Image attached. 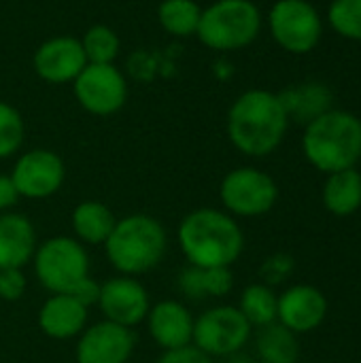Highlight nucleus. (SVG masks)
Wrapping results in <instances>:
<instances>
[{
  "label": "nucleus",
  "instance_id": "obj_1",
  "mask_svg": "<svg viewBox=\"0 0 361 363\" xmlns=\"http://www.w3.org/2000/svg\"><path fill=\"white\" fill-rule=\"evenodd\" d=\"M287 111L279 94L249 89L240 94L228 113V136L232 145L251 157L270 155L285 138Z\"/></svg>",
  "mask_w": 361,
  "mask_h": 363
},
{
  "label": "nucleus",
  "instance_id": "obj_2",
  "mask_svg": "<svg viewBox=\"0 0 361 363\" xmlns=\"http://www.w3.org/2000/svg\"><path fill=\"white\" fill-rule=\"evenodd\" d=\"M179 245L191 266L230 268L245 249V236L232 215L198 208L181 221Z\"/></svg>",
  "mask_w": 361,
  "mask_h": 363
},
{
  "label": "nucleus",
  "instance_id": "obj_3",
  "mask_svg": "<svg viewBox=\"0 0 361 363\" xmlns=\"http://www.w3.org/2000/svg\"><path fill=\"white\" fill-rule=\"evenodd\" d=\"M302 149L309 164L326 174L355 168L361 160V119L340 108L326 111L306 123Z\"/></svg>",
  "mask_w": 361,
  "mask_h": 363
},
{
  "label": "nucleus",
  "instance_id": "obj_4",
  "mask_svg": "<svg viewBox=\"0 0 361 363\" xmlns=\"http://www.w3.org/2000/svg\"><path fill=\"white\" fill-rule=\"evenodd\" d=\"M168 236L164 225L145 213L128 215L115 223L104 242L106 257L123 277L145 274L153 270L166 255Z\"/></svg>",
  "mask_w": 361,
  "mask_h": 363
},
{
  "label": "nucleus",
  "instance_id": "obj_5",
  "mask_svg": "<svg viewBox=\"0 0 361 363\" xmlns=\"http://www.w3.org/2000/svg\"><path fill=\"white\" fill-rule=\"evenodd\" d=\"M262 30V13L251 0H217L202 11L196 36L215 51L249 47Z\"/></svg>",
  "mask_w": 361,
  "mask_h": 363
},
{
  "label": "nucleus",
  "instance_id": "obj_6",
  "mask_svg": "<svg viewBox=\"0 0 361 363\" xmlns=\"http://www.w3.org/2000/svg\"><path fill=\"white\" fill-rule=\"evenodd\" d=\"M34 272L40 285L51 294H70L89 277V257L79 240L55 236L36 249Z\"/></svg>",
  "mask_w": 361,
  "mask_h": 363
},
{
  "label": "nucleus",
  "instance_id": "obj_7",
  "mask_svg": "<svg viewBox=\"0 0 361 363\" xmlns=\"http://www.w3.org/2000/svg\"><path fill=\"white\" fill-rule=\"evenodd\" d=\"M270 34L277 45L294 55L311 53L323 34L319 11L309 0H279L268 13Z\"/></svg>",
  "mask_w": 361,
  "mask_h": 363
},
{
  "label": "nucleus",
  "instance_id": "obj_8",
  "mask_svg": "<svg viewBox=\"0 0 361 363\" xmlns=\"http://www.w3.org/2000/svg\"><path fill=\"white\" fill-rule=\"evenodd\" d=\"M223 206L238 217H262L272 211L279 198L274 179L257 168H236L228 172L219 189Z\"/></svg>",
  "mask_w": 361,
  "mask_h": 363
},
{
  "label": "nucleus",
  "instance_id": "obj_9",
  "mask_svg": "<svg viewBox=\"0 0 361 363\" xmlns=\"http://www.w3.org/2000/svg\"><path fill=\"white\" fill-rule=\"evenodd\" d=\"M251 336V325L236 306H215L194 321L191 342L209 357L238 353Z\"/></svg>",
  "mask_w": 361,
  "mask_h": 363
},
{
  "label": "nucleus",
  "instance_id": "obj_10",
  "mask_svg": "<svg viewBox=\"0 0 361 363\" xmlns=\"http://www.w3.org/2000/svg\"><path fill=\"white\" fill-rule=\"evenodd\" d=\"M74 96L91 115H113L126 104V79L113 64H87L74 79Z\"/></svg>",
  "mask_w": 361,
  "mask_h": 363
},
{
  "label": "nucleus",
  "instance_id": "obj_11",
  "mask_svg": "<svg viewBox=\"0 0 361 363\" xmlns=\"http://www.w3.org/2000/svg\"><path fill=\"white\" fill-rule=\"evenodd\" d=\"M64 174L66 170L60 155L47 149H34L17 160L11 179L21 198L45 200L62 187Z\"/></svg>",
  "mask_w": 361,
  "mask_h": 363
},
{
  "label": "nucleus",
  "instance_id": "obj_12",
  "mask_svg": "<svg viewBox=\"0 0 361 363\" xmlns=\"http://www.w3.org/2000/svg\"><path fill=\"white\" fill-rule=\"evenodd\" d=\"M98 306L104 313L106 321L134 328L149 315V294L147 289L132 277H115L100 285Z\"/></svg>",
  "mask_w": 361,
  "mask_h": 363
},
{
  "label": "nucleus",
  "instance_id": "obj_13",
  "mask_svg": "<svg viewBox=\"0 0 361 363\" xmlns=\"http://www.w3.org/2000/svg\"><path fill=\"white\" fill-rule=\"evenodd\" d=\"M136 345L132 328L111 321L96 323L81 332L77 345V363H126Z\"/></svg>",
  "mask_w": 361,
  "mask_h": 363
},
{
  "label": "nucleus",
  "instance_id": "obj_14",
  "mask_svg": "<svg viewBox=\"0 0 361 363\" xmlns=\"http://www.w3.org/2000/svg\"><path fill=\"white\" fill-rule=\"evenodd\" d=\"M328 315V300L321 289L313 285H294L279 296L277 321L294 334H309L317 330Z\"/></svg>",
  "mask_w": 361,
  "mask_h": 363
},
{
  "label": "nucleus",
  "instance_id": "obj_15",
  "mask_svg": "<svg viewBox=\"0 0 361 363\" xmlns=\"http://www.w3.org/2000/svg\"><path fill=\"white\" fill-rule=\"evenodd\" d=\"M87 66L81 40L70 36H55L43 43L34 53V70L43 81L68 83L74 81Z\"/></svg>",
  "mask_w": 361,
  "mask_h": 363
},
{
  "label": "nucleus",
  "instance_id": "obj_16",
  "mask_svg": "<svg viewBox=\"0 0 361 363\" xmlns=\"http://www.w3.org/2000/svg\"><path fill=\"white\" fill-rule=\"evenodd\" d=\"M151 338L164 349L174 351L191 345L194 338V319L189 311L177 300H164L149 308L147 315Z\"/></svg>",
  "mask_w": 361,
  "mask_h": 363
},
{
  "label": "nucleus",
  "instance_id": "obj_17",
  "mask_svg": "<svg viewBox=\"0 0 361 363\" xmlns=\"http://www.w3.org/2000/svg\"><path fill=\"white\" fill-rule=\"evenodd\" d=\"M36 232L28 217L19 213L0 215V270L23 268L34 259Z\"/></svg>",
  "mask_w": 361,
  "mask_h": 363
},
{
  "label": "nucleus",
  "instance_id": "obj_18",
  "mask_svg": "<svg viewBox=\"0 0 361 363\" xmlns=\"http://www.w3.org/2000/svg\"><path fill=\"white\" fill-rule=\"evenodd\" d=\"M87 323V306L72 296L53 294L38 313V325L43 334L53 340H68L79 336Z\"/></svg>",
  "mask_w": 361,
  "mask_h": 363
},
{
  "label": "nucleus",
  "instance_id": "obj_19",
  "mask_svg": "<svg viewBox=\"0 0 361 363\" xmlns=\"http://www.w3.org/2000/svg\"><path fill=\"white\" fill-rule=\"evenodd\" d=\"M279 98L287 111V117L302 121L306 125L332 108L334 96H332V89L328 85L317 83V81H309V83H302L298 87H289L287 91L279 94Z\"/></svg>",
  "mask_w": 361,
  "mask_h": 363
},
{
  "label": "nucleus",
  "instance_id": "obj_20",
  "mask_svg": "<svg viewBox=\"0 0 361 363\" xmlns=\"http://www.w3.org/2000/svg\"><path fill=\"white\" fill-rule=\"evenodd\" d=\"M323 206L336 217H351L361 206V172L347 168L328 174L323 185Z\"/></svg>",
  "mask_w": 361,
  "mask_h": 363
},
{
  "label": "nucleus",
  "instance_id": "obj_21",
  "mask_svg": "<svg viewBox=\"0 0 361 363\" xmlns=\"http://www.w3.org/2000/svg\"><path fill=\"white\" fill-rule=\"evenodd\" d=\"M232 285H234V277L230 268H198L189 264L179 277L181 291L191 300H202L206 296L221 298L230 294Z\"/></svg>",
  "mask_w": 361,
  "mask_h": 363
},
{
  "label": "nucleus",
  "instance_id": "obj_22",
  "mask_svg": "<svg viewBox=\"0 0 361 363\" xmlns=\"http://www.w3.org/2000/svg\"><path fill=\"white\" fill-rule=\"evenodd\" d=\"M115 217L102 202L87 200L72 211V228L77 236L87 245H102L115 228Z\"/></svg>",
  "mask_w": 361,
  "mask_h": 363
},
{
  "label": "nucleus",
  "instance_id": "obj_23",
  "mask_svg": "<svg viewBox=\"0 0 361 363\" xmlns=\"http://www.w3.org/2000/svg\"><path fill=\"white\" fill-rule=\"evenodd\" d=\"M298 334L287 330L281 323H270L260 328L257 336V355L262 363H296L300 357Z\"/></svg>",
  "mask_w": 361,
  "mask_h": 363
},
{
  "label": "nucleus",
  "instance_id": "obj_24",
  "mask_svg": "<svg viewBox=\"0 0 361 363\" xmlns=\"http://www.w3.org/2000/svg\"><path fill=\"white\" fill-rule=\"evenodd\" d=\"M238 311L243 317L249 321L253 328H266L277 321V311H279V296L268 287V285H249L243 296H240V306Z\"/></svg>",
  "mask_w": 361,
  "mask_h": 363
},
{
  "label": "nucleus",
  "instance_id": "obj_25",
  "mask_svg": "<svg viewBox=\"0 0 361 363\" xmlns=\"http://www.w3.org/2000/svg\"><path fill=\"white\" fill-rule=\"evenodd\" d=\"M162 28L172 36H191L198 32L202 9L194 0H164L157 9Z\"/></svg>",
  "mask_w": 361,
  "mask_h": 363
},
{
  "label": "nucleus",
  "instance_id": "obj_26",
  "mask_svg": "<svg viewBox=\"0 0 361 363\" xmlns=\"http://www.w3.org/2000/svg\"><path fill=\"white\" fill-rule=\"evenodd\" d=\"M81 47L87 64H113L119 53V38L109 26H91L81 38Z\"/></svg>",
  "mask_w": 361,
  "mask_h": 363
},
{
  "label": "nucleus",
  "instance_id": "obj_27",
  "mask_svg": "<svg viewBox=\"0 0 361 363\" xmlns=\"http://www.w3.org/2000/svg\"><path fill=\"white\" fill-rule=\"evenodd\" d=\"M328 21L338 36L361 40V0H332Z\"/></svg>",
  "mask_w": 361,
  "mask_h": 363
},
{
  "label": "nucleus",
  "instance_id": "obj_28",
  "mask_svg": "<svg viewBox=\"0 0 361 363\" xmlns=\"http://www.w3.org/2000/svg\"><path fill=\"white\" fill-rule=\"evenodd\" d=\"M23 143L21 115L6 102H0V160L13 155Z\"/></svg>",
  "mask_w": 361,
  "mask_h": 363
},
{
  "label": "nucleus",
  "instance_id": "obj_29",
  "mask_svg": "<svg viewBox=\"0 0 361 363\" xmlns=\"http://www.w3.org/2000/svg\"><path fill=\"white\" fill-rule=\"evenodd\" d=\"M26 291V277L19 268L0 270V298L6 302H15Z\"/></svg>",
  "mask_w": 361,
  "mask_h": 363
},
{
  "label": "nucleus",
  "instance_id": "obj_30",
  "mask_svg": "<svg viewBox=\"0 0 361 363\" xmlns=\"http://www.w3.org/2000/svg\"><path fill=\"white\" fill-rule=\"evenodd\" d=\"M291 272H294V259H291L289 255H283V253L272 255V257L266 259L264 266H262V277H264L270 285L285 281Z\"/></svg>",
  "mask_w": 361,
  "mask_h": 363
},
{
  "label": "nucleus",
  "instance_id": "obj_31",
  "mask_svg": "<svg viewBox=\"0 0 361 363\" xmlns=\"http://www.w3.org/2000/svg\"><path fill=\"white\" fill-rule=\"evenodd\" d=\"M157 363H213V359L202 353L198 347H183V349H174V351H166Z\"/></svg>",
  "mask_w": 361,
  "mask_h": 363
},
{
  "label": "nucleus",
  "instance_id": "obj_32",
  "mask_svg": "<svg viewBox=\"0 0 361 363\" xmlns=\"http://www.w3.org/2000/svg\"><path fill=\"white\" fill-rule=\"evenodd\" d=\"M66 296H72L77 302H81L83 306H94V304H98V298H100V283H96L91 277H87V279H83L70 294H66Z\"/></svg>",
  "mask_w": 361,
  "mask_h": 363
},
{
  "label": "nucleus",
  "instance_id": "obj_33",
  "mask_svg": "<svg viewBox=\"0 0 361 363\" xmlns=\"http://www.w3.org/2000/svg\"><path fill=\"white\" fill-rule=\"evenodd\" d=\"M19 198L21 196H19L11 174H0V211L4 213V211L13 208Z\"/></svg>",
  "mask_w": 361,
  "mask_h": 363
}]
</instances>
